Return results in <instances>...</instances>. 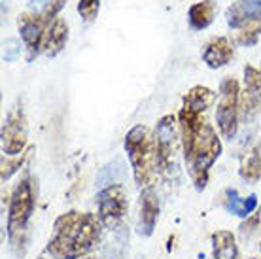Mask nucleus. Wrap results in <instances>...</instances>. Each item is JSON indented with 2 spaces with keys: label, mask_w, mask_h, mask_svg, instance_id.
I'll return each mask as SVG.
<instances>
[{
  "label": "nucleus",
  "mask_w": 261,
  "mask_h": 259,
  "mask_svg": "<svg viewBox=\"0 0 261 259\" xmlns=\"http://www.w3.org/2000/svg\"><path fill=\"white\" fill-rule=\"evenodd\" d=\"M178 127L190 178L195 189L202 191L208 184L212 165L222 156V140L206 114H197L184 106L178 114Z\"/></svg>",
  "instance_id": "obj_1"
},
{
  "label": "nucleus",
  "mask_w": 261,
  "mask_h": 259,
  "mask_svg": "<svg viewBox=\"0 0 261 259\" xmlns=\"http://www.w3.org/2000/svg\"><path fill=\"white\" fill-rule=\"evenodd\" d=\"M102 235L98 216L70 210L53 223V235L47 240L46 253L53 259H82L97 246Z\"/></svg>",
  "instance_id": "obj_2"
},
{
  "label": "nucleus",
  "mask_w": 261,
  "mask_h": 259,
  "mask_svg": "<svg viewBox=\"0 0 261 259\" xmlns=\"http://www.w3.org/2000/svg\"><path fill=\"white\" fill-rule=\"evenodd\" d=\"M36 199H38V180L27 174L12 191L10 208H8V239L12 252L17 257H25L31 242L29 221L34 214Z\"/></svg>",
  "instance_id": "obj_3"
},
{
  "label": "nucleus",
  "mask_w": 261,
  "mask_h": 259,
  "mask_svg": "<svg viewBox=\"0 0 261 259\" xmlns=\"http://www.w3.org/2000/svg\"><path fill=\"white\" fill-rule=\"evenodd\" d=\"M125 151L138 188H153V182L161 174V167H159L155 136L150 127L142 123L135 125L125 136Z\"/></svg>",
  "instance_id": "obj_4"
},
{
  "label": "nucleus",
  "mask_w": 261,
  "mask_h": 259,
  "mask_svg": "<svg viewBox=\"0 0 261 259\" xmlns=\"http://www.w3.org/2000/svg\"><path fill=\"white\" fill-rule=\"evenodd\" d=\"M241 117V85L235 78H223L220 84V98L216 106V123L225 140H233L239 131Z\"/></svg>",
  "instance_id": "obj_5"
},
{
  "label": "nucleus",
  "mask_w": 261,
  "mask_h": 259,
  "mask_svg": "<svg viewBox=\"0 0 261 259\" xmlns=\"http://www.w3.org/2000/svg\"><path fill=\"white\" fill-rule=\"evenodd\" d=\"M129 199L121 184H110L97 195V216L102 227L116 229L127 214Z\"/></svg>",
  "instance_id": "obj_6"
},
{
  "label": "nucleus",
  "mask_w": 261,
  "mask_h": 259,
  "mask_svg": "<svg viewBox=\"0 0 261 259\" xmlns=\"http://www.w3.org/2000/svg\"><path fill=\"white\" fill-rule=\"evenodd\" d=\"M27 138H29V125L23 102L13 104L8 112L4 125H2V153L4 156H19L25 151Z\"/></svg>",
  "instance_id": "obj_7"
},
{
  "label": "nucleus",
  "mask_w": 261,
  "mask_h": 259,
  "mask_svg": "<svg viewBox=\"0 0 261 259\" xmlns=\"http://www.w3.org/2000/svg\"><path fill=\"white\" fill-rule=\"evenodd\" d=\"M176 125H178V117L172 116V114H167V116H163L157 121V127L153 131L161 172H167V170L176 167L178 142H182L178 138Z\"/></svg>",
  "instance_id": "obj_8"
},
{
  "label": "nucleus",
  "mask_w": 261,
  "mask_h": 259,
  "mask_svg": "<svg viewBox=\"0 0 261 259\" xmlns=\"http://www.w3.org/2000/svg\"><path fill=\"white\" fill-rule=\"evenodd\" d=\"M46 17L42 13H25L19 17V34L21 40L25 44L27 51H29V59L33 61L42 49V40L47 31Z\"/></svg>",
  "instance_id": "obj_9"
},
{
  "label": "nucleus",
  "mask_w": 261,
  "mask_h": 259,
  "mask_svg": "<svg viewBox=\"0 0 261 259\" xmlns=\"http://www.w3.org/2000/svg\"><path fill=\"white\" fill-rule=\"evenodd\" d=\"M261 110V70L244 68V89L241 91V117L250 121Z\"/></svg>",
  "instance_id": "obj_10"
},
{
  "label": "nucleus",
  "mask_w": 261,
  "mask_h": 259,
  "mask_svg": "<svg viewBox=\"0 0 261 259\" xmlns=\"http://www.w3.org/2000/svg\"><path fill=\"white\" fill-rule=\"evenodd\" d=\"M229 29L241 31L244 27L261 23V0H237L225 12Z\"/></svg>",
  "instance_id": "obj_11"
},
{
  "label": "nucleus",
  "mask_w": 261,
  "mask_h": 259,
  "mask_svg": "<svg viewBox=\"0 0 261 259\" xmlns=\"http://www.w3.org/2000/svg\"><path fill=\"white\" fill-rule=\"evenodd\" d=\"M159 218V197L153 188H144L140 191L138 202V233L142 237H151L155 231Z\"/></svg>",
  "instance_id": "obj_12"
},
{
  "label": "nucleus",
  "mask_w": 261,
  "mask_h": 259,
  "mask_svg": "<svg viewBox=\"0 0 261 259\" xmlns=\"http://www.w3.org/2000/svg\"><path fill=\"white\" fill-rule=\"evenodd\" d=\"M233 55H235V42L227 36H218L204 45L202 61L210 68H222L233 59Z\"/></svg>",
  "instance_id": "obj_13"
},
{
  "label": "nucleus",
  "mask_w": 261,
  "mask_h": 259,
  "mask_svg": "<svg viewBox=\"0 0 261 259\" xmlns=\"http://www.w3.org/2000/svg\"><path fill=\"white\" fill-rule=\"evenodd\" d=\"M66 40H68V25H66V21L63 17H57V19H53L47 25L40 53H44L46 57H55L57 53L63 51Z\"/></svg>",
  "instance_id": "obj_14"
},
{
  "label": "nucleus",
  "mask_w": 261,
  "mask_h": 259,
  "mask_svg": "<svg viewBox=\"0 0 261 259\" xmlns=\"http://www.w3.org/2000/svg\"><path fill=\"white\" fill-rule=\"evenodd\" d=\"M222 204L227 210L229 214L239 216V218H250L257 208V197L255 195H248V197H241L237 189H225L222 195Z\"/></svg>",
  "instance_id": "obj_15"
},
{
  "label": "nucleus",
  "mask_w": 261,
  "mask_h": 259,
  "mask_svg": "<svg viewBox=\"0 0 261 259\" xmlns=\"http://www.w3.org/2000/svg\"><path fill=\"white\" fill-rule=\"evenodd\" d=\"M216 13H218V4L214 0H199L188 10V21L193 31H202L212 25Z\"/></svg>",
  "instance_id": "obj_16"
},
{
  "label": "nucleus",
  "mask_w": 261,
  "mask_h": 259,
  "mask_svg": "<svg viewBox=\"0 0 261 259\" xmlns=\"http://www.w3.org/2000/svg\"><path fill=\"white\" fill-rule=\"evenodd\" d=\"M214 102H216L214 91L208 89V87H202V85H195L184 97L182 106L191 112H197V114H206L214 106Z\"/></svg>",
  "instance_id": "obj_17"
},
{
  "label": "nucleus",
  "mask_w": 261,
  "mask_h": 259,
  "mask_svg": "<svg viewBox=\"0 0 261 259\" xmlns=\"http://www.w3.org/2000/svg\"><path fill=\"white\" fill-rule=\"evenodd\" d=\"M212 252L214 259H237L239 257V248L237 239L231 231L220 229L212 235Z\"/></svg>",
  "instance_id": "obj_18"
},
{
  "label": "nucleus",
  "mask_w": 261,
  "mask_h": 259,
  "mask_svg": "<svg viewBox=\"0 0 261 259\" xmlns=\"http://www.w3.org/2000/svg\"><path fill=\"white\" fill-rule=\"evenodd\" d=\"M241 178L246 182L261 180V153L259 149H250L241 157Z\"/></svg>",
  "instance_id": "obj_19"
},
{
  "label": "nucleus",
  "mask_w": 261,
  "mask_h": 259,
  "mask_svg": "<svg viewBox=\"0 0 261 259\" xmlns=\"http://www.w3.org/2000/svg\"><path fill=\"white\" fill-rule=\"evenodd\" d=\"M34 148H29V151H23V153H19V156H4L2 153V170H0V180L6 182L10 180L17 170L25 165V161L31 157V153H33Z\"/></svg>",
  "instance_id": "obj_20"
},
{
  "label": "nucleus",
  "mask_w": 261,
  "mask_h": 259,
  "mask_svg": "<svg viewBox=\"0 0 261 259\" xmlns=\"http://www.w3.org/2000/svg\"><path fill=\"white\" fill-rule=\"evenodd\" d=\"M100 10V0H80L78 2V13L84 21H93L98 15Z\"/></svg>",
  "instance_id": "obj_21"
},
{
  "label": "nucleus",
  "mask_w": 261,
  "mask_h": 259,
  "mask_svg": "<svg viewBox=\"0 0 261 259\" xmlns=\"http://www.w3.org/2000/svg\"><path fill=\"white\" fill-rule=\"evenodd\" d=\"M257 227H259V214H252L250 218H246V220L242 221L241 227H239L241 237L242 239H250L257 231Z\"/></svg>",
  "instance_id": "obj_22"
},
{
  "label": "nucleus",
  "mask_w": 261,
  "mask_h": 259,
  "mask_svg": "<svg viewBox=\"0 0 261 259\" xmlns=\"http://www.w3.org/2000/svg\"><path fill=\"white\" fill-rule=\"evenodd\" d=\"M21 44L17 38H8L6 42H4V61L6 63H13L15 59L19 57V49Z\"/></svg>",
  "instance_id": "obj_23"
},
{
  "label": "nucleus",
  "mask_w": 261,
  "mask_h": 259,
  "mask_svg": "<svg viewBox=\"0 0 261 259\" xmlns=\"http://www.w3.org/2000/svg\"><path fill=\"white\" fill-rule=\"evenodd\" d=\"M65 2H66V0H51V2L47 4V8L44 10V12H42V15L46 17L47 23H51L53 19H57V13L63 10Z\"/></svg>",
  "instance_id": "obj_24"
},
{
  "label": "nucleus",
  "mask_w": 261,
  "mask_h": 259,
  "mask_svg": "<svg viewBox=\"0 0 261 259\" xmlns=\"http://www.w3.org/2000/svg\"><path fill=\"white\" fill-rule=\"evenodd\" d=\"M49 2H51V0H29V8H31L33 13H42L47 8Z\"/></svg>",
  "instance_id": "obj_25"
},
{
  "label": "nucleus",
  "mask_w": 261,
  "mask_h": 259,
  "mask_svg": "<svg viewBox=\"0 0 261 259\" xmlns=\"http://www.w3.org/2000/svg\"><path fill=\"white\" fill-rule=\"evenodd\" d=\"M38 259H53V257L49 255V253H42V255H40Z\"/></svg>",
  "instance_id": "obj_26"
},
{
  "label": "nucleus",
  "mask_w": 261,
  "mask_h": 259,
  "mask_svg": "<svg viewBox=\"0 0 261 259\" xmlns=\"http://www.w3.org/2000/svg\"><path fill=\"white\" fill-rule=\"evenodd\" d=\"M82 259H100V257H93V255H85V257H82Z\"/></svg>",
  "instance_id": "obj_27"
},
{
  "label": "nucleus",
  "mask_w": 261,
  "mask_h": 259,
  "mask_svg": "<svg viewBox=\"0 0 261 259\" xmlns=\"http://www.w3.org/2000/svg\"><path fill=\"white\" fill-rule=\"evenodd\" d=\"M250 259H259V257H250Z\"/></svg>",
  "instance_id": "obj_28"
},
{
  "label": "nucleus",
  "mask_w": 261,
  "mask_h": 259,
  "mask_svg": "<svg viewBox=\"0 0 261 259\" xmlns=\"http://www.w3.org/2000/svg\"><path fill=\"white\" fill-rule=\"evenodd\" d=\"M259 250H261V240H259Z\"/></svg>",
  "instance_id": "obj_29"
},
{
  "label": "nucleus",
  "mask_w": 261,
  "mask_h": 259,
  "mask_svg": "<svg viewBox=\"0 0 261 259\" xmlns=\"http://www.w3.org/2000/svg\"><path fill=\"white\" fill-rule=\"evenodd\" d=\"M259 153H261V148H259Z\"/></svg>",
  "instance_id": "obj_30"
}]
</instances>
